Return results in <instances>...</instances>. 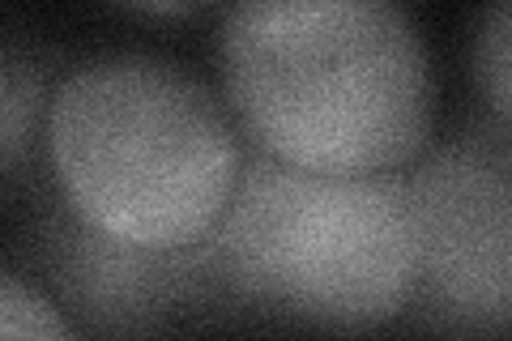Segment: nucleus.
<instances>
[{
    "instance_id": "obj_6",
    "label": "nucleus",
    "mask_w": 512,
    "mask_h": 341,
    "mask_svg": "<svg viewBox=\"0 0 512 341\" xmlns=\"http://www.w3.org/2000/svg\"><path fill=\"white\" fill-rule=\"evenodd\" d=\"M39 116V69L18 43H5L0 56V162L5 171L18 167Z\"/></svg>"
},
{
    "instance_id": "obj_7",
    "label": "nucleus",
    "mask_w": 512,
    "mask_h": 341,
    "mask_svg": "<svg viewBox=\"0 0 512 341\" xmlns=\"http://www.w3.org/2000/svg\"><path fill=\"white\" fill-rule=\"evenodd\" d=\"M474 81L491 116L512 133V0L491 5L474 26Z\"/></svg>"
},
{
    "instance_id": "obj_4",
    "label": "nucleus",
    "mask_w": 512,
    "mask_h": 341,
    "mask_svg": "<svg viewBox=\"0 0 512 341\" xmlns=\"http://www.w3.org/2000/svg\"><path fill=\"white\" fill-rule=\"evenodd\" d=\"M410 312L444 341H512V133L444 141L406 180Z\"/></svg>"
},
{
    "instance_id": "obj_2",
    "label": "nucleus",
    "mask_w": 512,
    "mask_h": 341,
    "mask_svg": "<svg viewBox=\"0 0 512 341\" xmlns=\"http://www.w3.org/2000/svg\"><path fill=\"white\" fill-rule=\"evenodd\" d=\"M47 145L77 222L141 248H192L239 184L214 94L158 56H103L60 81Z\"/></svg>"
},
{
    "instance_id": "obj_3",
    "label": "nucleus",
    "mask_w": 512,
    "mask_h": 341,
    "mask_svg": "<svg viewBox=\"0 0 512 341\" xmlns=\"http://www.w3.org/2000/svg\"><path fill=\"white\" fill-rule=\"evenodd\" d=\"M210 290L274 316L359 333L414 295L406 180L295 167L274 154L239 171L235 197L201 239Z\"/></svg>"
},
{
    "instance_id": "obj_5",
    "label": "nucleus",
    "mask_w": 512,
    "mask_h": 341,
    "mask_svg": "<svg viewBox=\"0 0 512 341\" xmlns=\"http://www.w3.org/2000/svg\"><path fill=\"white\" fill-rule=\"evenodd\" d=\"M60 286L107 324H146L167 303L205 290L201 243L192 248H141L111 239L94 226L77 222L60 243Z\"/></svg>"
},
{
    "instance_id": "obj_8",
    "label": "nucleus",
    "mask_w": 512,
    "mask_h": 341,
    "mask_svg": "<svg viewBox=\"0 0 512 341\" xmlns=\"http://www.w3.org/2000/svg\"><path fill=\"white\" fill-rule=\"evenodd\" d=\"M0 341H73L56 307L30 290L18 273L0 282Z\"/></svg>"
},
{
    "instance_id": "obj_1",
    "label": "nucleus",
    "mask_w": 512,
    "mask_h": 341,
    "mask_svg": "<svg viewBox=\"0 0 512 341\" xmlns=\"http://www.w3.org/2000/svg\"><path fill=\"white\" fill-rule=\"evenodd\" d=\"M222 77L274 158L376 175L427 145L431 60L389 0H252L222 22Z\"/></svg>"
}]
</instances>
